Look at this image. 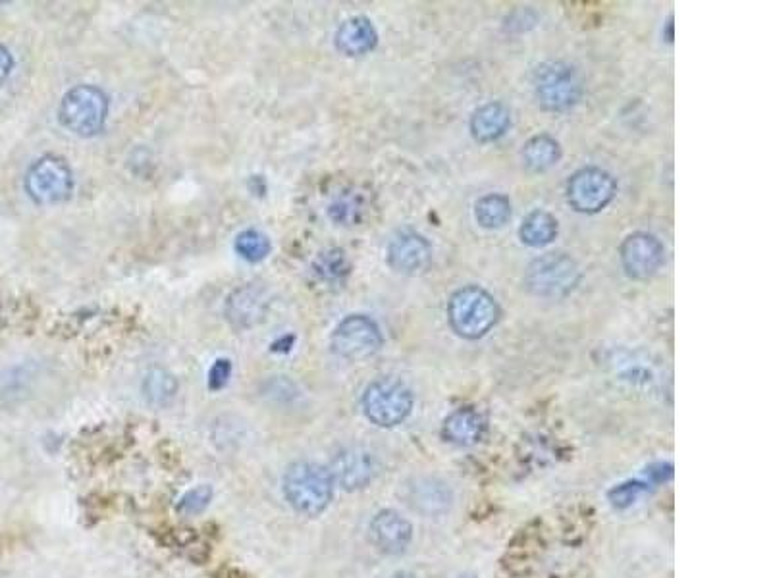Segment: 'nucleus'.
Segmentation results:
<instances>
[{"label":"nucleus","instance_id":"nucleus-1","mask_svg":"<svg viewBox=\"0 0 771 578\" xmlns=\"http://www.w3.org/2000/svg\"><path fill=\"white\" fill-rule=\"evenodd\" d=\"M284 496L301 515L315 517L322 513L334 496V478L317 463H293L284 476Z\"/></svg>","mask_w":771,"mask_h":578},{"label":"nucleus","instance_id":"nucleus-2","mask_svg":"<svg viewBox=\"0 0 771 578\" xmlns=\"http://www.w3.org/2000/svg\"><path fill=\"white\" fill-rule=\"evenodd\" d=\"M500 318L496 299L479 286L457 289L448 303V320L453 332L465 340L486 336Z\"/></svg>","mask_w":771,"mask_h":578},{"label":"nucleus","instance_id":"nucleus-3","mask_svg":"<svg viewBox=\"0 0 771 578\" xmlns=\"http://www.w3.org/2000/svg\"><path fill=\"white\" fill-rule=\"evenodd\" d=\"M108 116L107 95L95 85L70 89L58 108L60 124L81 137L97 135L105 128Z\"/></svg>","mask_w":771,"mask_h":578},{"label":"nucleus","instance_id":"nucleus-4","mask_svg":"<svg viewBox=\"0 0 771 578\" xmlns=\"http://www.w3.org/2000/svg\"><path fill=\"white\" fill-rule=\"evenodd\" d=\"M532 85L538 105L550 112H565L583 97V81L577 70L565 62H546L538 66Z\"/></svg>","mask_w":771,"mask_h":578},{"label":"nucleus","instance_id":"nucleus-5","mask_svg":"<svg viewBox=\"0 0 771 578\" xmlns=\"http://www.w3.org/2000/svg\"><path fill=\"white\" fill-rule=\"evenodd\" d=\"M581 282V268L565 253H548L532 261L525 274V286L542 299H561Z\"/></svg>","mask_w":771,"mask_h":578},{"label":"nucleus","instance_id":"nucleus-6","mask_svg":"<svg viewBox=\"0 0 771 578\" xmlns=\"http://www.w3.org/2000/svg\"><path fill=\"white\" fill-rule=\"evenodd\" d=\"M413 394L396 378H378L363 394L367 419L380 428H394L411 415Z\"/></svg>","mask_w":771,"mask_h":578},{"label":"nucleus","instance_id":"nucleus-7","mask_svg":"<svg viewBox=\"0 0 771 578\" xmlns=\"http://www.w3.org/2000/svg\"><path fill=\"white\" fill-rule=\"evenodd\" d=\"M24 185L33 203L56 205L70 199L74 191V174L64 158L47 155L29 166Z\"/></svg>","mask_w":771,"mask_h":578},{"label":"nucleus","instance_id":"nucleus-8","mask_svg":"<svg viewBox=\"0 0 771 578\" xmlns=\"http://www.w3.org/2000/svg\"><path fill=\"white\" fill-rule=\"evenodd\" d=\"M615 193L617 184L612 174L596 166L581 168L567 182V203L581 214L604 211L612 203Z\"/></svg>","mask_w":771,"mask_h":578},{"label":"nucleus","instance_id":"nucleus-9","mask_svg":"<svg viewBox=\"0 0 771 578\" xmlns=\"http://www.w3.org/2000/svg\"><path fill=\"white\" fill-rule=\"evenodd\" d=\"M382 332L371 316L349 315L332 334V351L347 361H363L373 357L382 347Z\"/></svg>","mask_w":771,"mask_h":578},{"label":"nucleus","instance_id":"nucleus-10","mask_svg":"<svg viewBox=\"0 0 771 578\" xmlns=\"http://www.w3.org/2000/svg\"><path fill=\"white\" fill-rule=\"evenodd\" d=\"M619 259L625 274L633 280H648L654 276L665 261L662 241L652 234L637 232L625 237L619 247Z\"/></svg>","mask_w":771,"mask_h":578},{"label":"nucleus","instance_id":"nucleus-11","mask_svg":"<svg viewBox=\"0 0 771 578\" xmlns=\"http://www.w3.org/2000/svg\"><path fill=\"white\" fill-rule=\"evenodd\" d=\"M270 297L263 286L245 284L230 293L224 305V315L238 330H249L261 324L268 315Z\"/></svg>","mask_w":771,"mask_h":578},{"label":"nucleus","instance_id":"nucleus-12","mask_svg":"<svg viewBox=\"0 0 771 578\" xmlns=\"http://www.w3.org/2000/svg\"><path fill=\"white\" fill-rule=\"evenodd\" d=\"M330 474L344 490H361L376 478L378 461L371 451L363 447H347L334 457Z\"/></svg>","mask_w":771,"mask_h":578},{"label":"nucleus","instance_id":"nucleus-13","mask_svg":"<svg viewBox=\"0 0 771 578\" xmlns=\"http://www.w3.org/2000/svg\"><path fill=\"white\" fill-rule=\"evenodd\" d=\"M432 259V247L417 232H399L388 245V264L405 276L425 272Z\"/></svg>","mask_w":771,"mask_h":578},{"label":"nucleus","instance_id":"nucleus-14","mask_svg":"<svg viewBox=\"0 0 771 578\" xmlns=\"http://www.w3.org/2000/svg\"><path fill=\"white\" fill-rule=\"evenodd\" d=\"M371 540L382 553L398 555L413 540V526L396 511H380L369 526Z\"/></svg>","mask_w":771,"mask_h":578},{"label":"nucleus","instance_id":"nucleus-15","mask_svg":"<svg viewBox=\"0 0 771 578\" xmlns=\"http://www.w3.org/2000/svg\"><path fill=\"white\" fill-rule=\"evenodd\" d=\"M334 41L340 53L346 56H363L374 51L378 43V33L369 18L355 16L338 27Z\"/></svg>","mask_w":771,"mask_h":578},{"label":"nucleus","instance_id":"nucleus-16","mask_svg":"<svg viewBox=\"0 0 771 578\" xmlns=\"http://www.w3.org/2000/svg\"><path fill=\"white\" fill-rule=\"evenodd\" d=\"M484 419L473 407H461L444 421L442 436L455 446H473L484 434Z\"/></svg>","mask_w":771,"mask_h":578},{"label":"nucleus","instance_id":"nucleus-17","mask_svg":"<svg viewBox=\"0 0 771 578\" xmlns=\"http://www.w3.org/2000/svg\"><path fill=\"white\" fill-rule=\"evenodd\" d=\"M511 126V112L504 103H488L480 106L471 118V133L480 143H492L500 139Z\"/></svg>","mask_w":771,"mask_h":578},{"label":"nucleus","instance_id":"nucleus-18","mask_svg":"<svg viewBox=\"0 0 771 578\" xmlns=\"http://www.w3.org/2000/svg\"><path fill=\"white\" fill-rule=\"evenodd\" d=\"M559 158H561V147L558 141L548 133L534 135L523 147V162L534 174H542L554 168Z\"/></svg>","mask_w":771,"mask_h":578},{"label":"nucleus","instance_id":"nucleus-19","mask_svg":"<svg viewBox=\"0 0 771 578\" xmlns=\"http://www.w3.org/2000/svg\"><path fill=\"white\" fill-rule=\"evenodd\" d=\"M369 211V197L361 189H347L328 207L330 218L340 226H357Z\"/></svg>","mask_w":771,"mask_h":578},{"label":"nucleus","instance_id":"nucleus-20","mask_svg":"<svg viewBox=\"0 0 771 578\" xmlns=\"http://www.w3.org/2000/svg\"><path fill=\"white\" fill-rule=\"evenodd\" d=\"M558 236V220L546 211H532L519 228V237L529 247H546Z\"/></svg>","mask_w":771,"mask_h":578},{"label":"nucleus","instance_id":"nucleus-21","mask_svg":"<svg viewBox=\"0 0 771 578\" xmlns=\"http://www.w3.org/2000/svg\"><path fill=\"white\" fill-rule=\"evenodd\" d=\"M407 503L413 509H419L423 513L444 511L450 505V492L444 488V484H436L434 480H426V482L419 480L417 486H411Z\"/></svg>","mask_w":771,"mask_h":578},{"label":"nucleus","instance_id":"nucleus-22","mask_svg":"<svg viewBox=\"0 0 771 578\" xmlns=\"http://www.w3.org/2000/svg\"><path fill=\"white\" fill-rule=\"evenodd\" d=\"M176 394H178V382L168 370L153 368L147 372L143 380V395L151 405L166 407Z\"/></svg>","mask_w":771,"mask_h":578},{"label":"nucleus","instance_id":"nucleus-23","mask_svg":"<svg viewBox=\"0 0 771 578\" xmlns=\"http://www.w3.org/2000/svg\"><path fill=\"white\" fill-rule=\"evenodd\" d=\"M475 218L486 230L502 228L511 218V203L506 195L490 193L479 199V203L475 205Z\"/></svg>","mask_w":771,"mask_h":578},{"label":"nucleus","instance_id":"nucleus-24","mask_svg":"<svg viewBox=\"0 0 771 578\" xmlns=\"http://www.w3.org/2000/svg\"><path fill=\"white\" fill-rule=\"evenodd\" d=\"M313 272L322 282H342L351 272V263L342 249H328L320 253L313 263Z\"/></svg>","mask_w":771,"mask_h":578},{"label":"nucleus","instance_id":"nucleus-25","mask_svg":"<svg viewBox=\"0 0 771 578\" xmlns=\"http://www.w3.org/2000/svg\"><path fill=\"white\" fill-rule=\"evenodd\" d=\"M270 239L259 230H245L236 237V253L247 263H261L270 255Z\"/></svg>","mask_w":771,"mask_h":578},{"label":"nucleus","instance_id":"nucleus-26","mask_svg":"<svg viewBox=\"0 0 771 578\" xmlns=\"http://www.w3.org/2000/svg\"><path fill=\"white\" fill-rule=\"evenodd\" d=\"M213 500V488L203 484L184 494V498L178 503V511L184 515H199L203 513Z\"/></svg>","mask_w":771,"mask_h":578},{"label":"nucleus","instance_id":"nucleus-27","mask_svg":"<svg viewBox=\"0 0 771 578\" xmlns=\"http://www.w3.org/2000/svg\"><path fill=\"white\" fill-rule=\"evenodd\" d=\"M644 490H646V486L642 482H625V484L613 488L610 492V501L615 507L625 509L639 500V496Z\"/></svg>","mask_w":771,"mask_h":578},{"label":"nucleus","instance_id":"nucleus-28","mask_svg":"<svg viewBox=\"0 0 771 578\" xmlns=\"http://www.w3.org/2000/svg\"><path fill=\"white\" fill-rule=\"evenodd\" d=\"M230 374H232V363L228 359H218L209 370V388L214 392L222 390L228 384Z\"/></svg>","mask_w":771,"mask_h":578},{"label":"nucleus","instance_id":"nucleus-29","mask_svg":"<svg viewBox=\"0 0 771 578\" xmlns=\"http://www.w3.org/2000/svg\"><path fill=\"white\" fill-rule=\"evenodd\" d=\"M12 66H14V60H12V54L10 51L0 45V85L8 79L10 72H12Z\"/></svg>","mask_w":771,"mask_h":578},{"label":"nucleus","instance_id":"nucleus-30","mask_svg":"<svg viewBox=\"0 0 771 578\" xmlns=\"http://www.w3.org/2000/svg\"><path fill=\"white\" fill-rule=\"evenodd\" d=\"M650 476H654L658 482H662L665 478H671V465H658V467H652V469H650Z\"/></svg>","mask_w":771,"mask_h":578},{"label":"nucleus","instance_id":"nucleus-31","mask_svg":"<svg viewBox=\"0 0 771 578\" xmlns=\"http://www.w3.org/2000/svg\"><path fill=\"white\" fill-rule=\"evenodd\" d=\"M392 578H417L413 577V575H409V573H398V575H394Z\"/></svg>","mask_w":771,"mask_h":578},{"label":"nucleus","instance_id":"nucleus-32","mask_svg":"<svg viewBox=\"0 0 771 578\" xmlns=\"http://www.w3.org/2000/svg\"><path fill=\"white\" fill-rule=\"evenodd\" d=\"M459 578H475L473 575H461Z\"/></svg>","mask_w":771,"mask_h":578}]
</instances>
